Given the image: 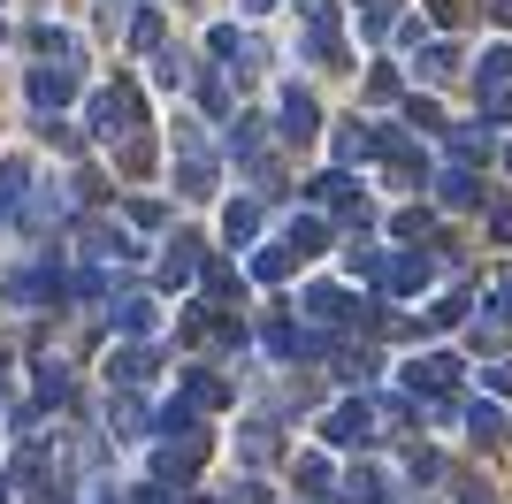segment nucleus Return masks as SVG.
I'll list each match as a JSON object with an SVG mask.
<instances>
[{
  "instance_id": "5",
  "label": "nucleus",
  "mask_w": 512,
  "mask_h": 504,
  "mask_svg": "<svg viewBox=\"0 0 512 504\" xmlns=\"http://www.w3.org/2000/svg\"><path fill=\"white\" fill-rule=\"evenodd\" d=\"M199 466H207V436H176V443H161V451H153V482L184 489Z\"/></svg>"
},
{
  "instance_id": "45",
  "label": "nucleus",
  "mask_w": 512,
  "mask_h": 504,
  "mask_svg": "<svg viewBox=\"0 0 512 504\" xmlns=\"http://www.w3.org/2000/svg\"><path fill=\"white\" fill-rule=\"evenodd\" d=\"M130 497H138V504H176V497H169V482H146V489H130Z\"/></svg>"
},
{
  "instance_id": "36",
  "label": "nucleus",
  "mask_w": 512,
  "mask_h": 504,
  "mask_svg": "<svg viewBox=\"0 0 512 504\" xmlns=\"http://www.w3.org/2000/svg\"><path fill=\"white\" fill-rule=\"evenodd\" d=\"M161 222H169L161 199H130V230H161Z\"/></svg>"
},
{
  "instance_id": "4",
  "label": "nucleus",
  "mask_w": 512,
  "mask_h": 504,
  "mask_svg": "<svg viewBox=\"0 0 512 504\" xmlns=\"http://www.w3.org/2000/svg\"><path fill=\"white\" fill-rule=\"evenodd\" d=\"M321 443H337V451H367V443H375V413H367L360 398L329 405V413H321Z\"/></svg>"
},
{
  "instance_id": "46",
  "label": "nucleus",
  "mask_w": 512,
  "mask_h": 504,
  "mask_svg": "<svg viewBox=\"0 0 512 504\" xmlns=\"http://www.w3.org/2000/svg\"><path fill=\"white\" fill-rule=\"evenodd\" d=\"M482 382H490V390H512V359H505V367H490Z\"/></svg>"
},
{
  "instance_id": "40",
  "label": "nucleus",
  "mask_w": 512,
  "mask_h": 504,
  "mask_svg": "<svg viewBox=\"0 0 512 504\" xmlns=\"http://www.w3.org/2000/svg\"><path fill=\"white\" fill-rule=\"evenodd\" d=\"M451 146H459V161H474V153H490V130L474 123V130H451Z\"/></svg>"
},
{
  "instance_id": "32",
  "label": "nucleus",
  "mask_w": 512,
  "mask_h": 504,
  "mask_svg": "<svg viewBox=\"0 0 512 504\" xmlns=\"http://www.w3.org/2000/svg\"><path fill=\"white\" fill-rule=\"evenodd\" d=\"M69 398V367L62 359H39V405H62Z\"/></svg>"
},
{
  "instance_id": "47",
  "label": "nucleus",
  "mask_w": 512,
  "mask_h": 504,
  "mask_svg": "<svg viewBox=\"0 0 512 504\" xmlns=\"http://www.w3.org/2000/svg\"><path fill=\"white\" fill-rule=\"evenodd\" d=\"M85 504H123V497H115L107 482H92V489H85Z\"/></svg>"
},
{
  "instance_id": "9",
  "label": "nucleus",
  "mask_w": 512,
  "mask_h": 504,
  "mask_svg": "<svg viewBox=\"0 0 512 504\" xmlns=\"http://www.w3.org/2000/svg\"><path fill=\"white\" fill-rule=\"evenodd\" d=\"M77 100V69H31V107H39V115H62V107Z\"/></svg>"
},
{
  "instance_id": "10",
  "label": "nucleus",
  "mask_w": 512,
  "mask_h": 504,
  "mask_svg": "<svg viewBox=\"0 0 512 504\" xmlns=\"http://www.w3.org/2000/svg\"><path fill=\"white\" fill-rule=\"evenodd\" d=\"M199 252H207L199 237H176V245L161 252V268H153V275H161V291H184V283H199V268H207Z\"/></svg>"
},
{
  "instance_id": "27",
  "label": "nucleus",
  "mask_w": 512,
  "mask_h": 504,
  "mask_svg": "<svg viewBox=\"0 0 512 504\" xmlns=\"http://www.w3.org/2000/svg\"><path fill=\"white\" fill-rule=\"evenodd\" d=\"M192 92H199L207 115H230V77H222V69H192Z\"/></svg>"
},
{
  "instance_id": "3",
  "label": "nucleus",
  "mask_w": 512,
  "mask_h": 504,
  "mask_svg": "<svg viewBox=\"0 0 512 504\" xmlns=\"http://www.w3.org/2000/svg\"><path fill=\"white\" fill-rule=\"evenodd\" d=\"M474 100H482L490 123H512V46L482 54V69H474Z\"/></svg>"
},
{
  "instance_id": "7",
  "label": "nucleus",
  "mask_w": 512,
  "mask_h": 504,
  "mask_svg": "<svg viewBox=\"0 0 512 504\" xmlns=\"http://www.w3.org/2000/svg\"><path fill=\"white\" fill-rule=\"evenodd\" d=\"M306 62H344V39H337V8L329 0H314L306 8V39H299Z\"/></svg>"
},
{
  "instance_id": "34",
  "label": "nucleus",
  "mask_w": 512,
  "mask_h": 504,
  "mask_svg": "<svg viewBox=\"0 0 512 504\" xmlns=\"http://www.w3.org/2000/svg\"><path fill=\"white\" fill-rule=\"evenodd\" d=\"M207 54H214V62H237V54H245V31H237V23H214V31H207Z\"/></svg>"
},
{
  "instance_id": "48",
  "label": "nucleus",
  "mask_w": 512,
  "mask_h": 504,
  "mask_svg": "<svg viewBox=\"0 0 512 504\" xmlns=\"http://www.w3.org/2000/svg\"><path fill=\"white\" fill-rule=\"evenodd\" d=\"M490 16H497V23H512V0H490Z\"/></svg>"
},
{
  "instance_id": "8",
  "label": "nucleus",
  "mask_w": 512,
  "mask_h": 504,
  "mask_svg": "<svg viewBox=\"0 0 512 504\" xmlns=\"http://www.w3.org/2000/svg\"><path fill=\"white\" fill-rule=\"evenodd\" d=\"M260 130H268V123H260V115H237V123L222 130V153H230V161L245 168V176H253V168L268 161V138H260Z\"/></svg>"
},
{
  "instance_id": "21",
  "label": "nucleus",
  "mask_w": 512,
  "mask_h": 504,
  "mask_svg": "<svg viewBox=\"0 0 512 504\" xmlns=\"http://www.w3.org/2000/svg\"><path fill=\"white\" fill-rule=\"evenodd\" d=\"M153 436H161V443H176V436H199V405H192V398L161 405V413H153Z\"/></svg>"
},
{
  "instance_id": "25",
  "label": "nucleus",
  "mask_w": 512,
  "mask_h": 504,
  "mask_svg": "<svg viewBox=\"0 0 512 504\" xmlns=\"http://www.w3.org/2000/svg\"><path fill=\"white\" fill-rule=\"evenodd\" d=\"M283 245L299 252V260H314V252L329 245V222H321V214H291V237H283Z\"/></svg>"
},
{
  "instance_id": "22",
  "label": "nucleus",
  "mask_w": 512,
  "mask_h": 504,
  "mask_svg": "<svg viewBox=\"0 0 512 504\" xmlns=\"http://www.w3.org/2000/svg\"><path fill=\"white\" fill-rule=\"evenodd\" d=\"M184 398H192L199 413H222V405H230V382L207 375V367H192V375H184Z\"/></svg>"
},
{
  "instance_id": "28",
  "label": "nucleus",
  "mask_w": 512,
  "mask_h": 504,
  "mask_svg": "<svg viewBox=\"0 0 512 504\" xmlns=\"http://www.w3.org/2000/svg\"><path fill=\"white\" fill-rule=\"evenodd\" d=\"M436 199H444V207H474V199H482V191H474V168H444V176H436Z\"/></svg>"
},
{
  "instance_id": "6",
  "label": "nucleus",
  "mask_w": 512,
  "mask_h": 504,
  "mask_svg": "<svg viewBox=\"0 0 512 504\" xmlns=\"http://www.w3.org/2000/svg\"><path fill=\"white\" fill-rule=\"evenodd\" d=\"M314 130H321V107H314V92H299V84H283V92H276V138L306 146Z\"/></svg>"
},
{
  "instance_id": "24",
  "label": "nucleus",
  "mask_w": 512,
  "mask_h": 504,
  "mask_svg": "<svg viewBox=\"0 0 512 504\" xmlns=\"http://www.w3.org/2000/svg\"><path fill=\"white\" fill-rule=\"evenodd\" d=\"M161 31H169V16H161L153 0H138V8H130V46H138V54H153V46H161Z\"/></svg>"
},
{
  "instance_id": "35",
  "label": "nucleus",
  "mask_w": 512,
  "mask_h": 504,
  "mask_svg": "<svg viewBox=\"0 0 512 504\" xmlns=\"http://www.w3.org/2000/svg\"><path fill=\"white\" fill-rule=\"evenodd\" d=\"M390 23H398V0H360V31L367 39H383Z\"/></svg>"
},
{
  "instance_id": "2",
  "label": "nucleus",
  "mask_w": 512,
  "mask_h": 504,
  "mask_svg": "<svg viewBox=\"0 0 512 504\" xmlns=\"http://www.w3.org/2000/svg\"><path fill=\"white\" fill-rule=\"evenodd\" d=\"M214 184H222V168H214V153H207V130L176 123V191H184V199H214Z\"/></svg>"
},
{
  "instance_id": "18",
  "label": "nucleus",
  "mask_w": 512,
  "mask_h": 504,
  "mask_svg": "<svg viewBox=\"0 0 512 504\" xmlns=\"http://www.w3.org/2000/svg\"><path fill=\"white\" fill-rule=\"evenodd\" d=\"M406 382H413V390H451V382H459V359L428 352V359H413V367H406Z\"/></svg>"
},
{
  "instance_id": "23",
  "label": "nucleus",
  "mask_w": 512,
  "mask_h": 504,
  "mask_svg": "<svg viewBox=\"0 0 512 504\" xmlns=\"http://www.w3.org/2000/svg\"><path fill=\"white\" fill-rule=\"evenodd\" d=\"M222 237H230V245H253L260 237V199H230V207H222Z\"/></svg>"
},
{
  "instance_id": "15",
  "label": "nucleus",
  "mask_w": 512,
  "mask_h": 504,
  "mask_svg": "<svg viewBox=\"0 0 512 504\" xmlns=\"http://www.w3.org/2000/svg\"><path fill=\"white\" fill-rule=\"evenodd\" d=\"M329 153H337V168H360V161H375V153H383V138H375V123H344Z\"/></svg>"
},
{
  "instance_id": "37",
  "label": "nucleus",
  "mask_w": 512,
  "mask_h": 504,
  "mask_svg": "<svg viewBox=\"0 0 512 504\" xmlns=\"http://www.w3.org/2000/svg\"><path fill=\"white\" fill-rule=\"evenodd\" d=\"M245 459H276V428H268V420L245 428Z\"/></svg>"
},
{
  "instance_id": "11",
  "label": "nucleus",
  "mask_w": 512,
  "mask_h": 504,
  "mask_svg": "<svg viewBox=\"0 0 512 504\" xmlns=\"http://www.w3.org/2000/svg\"><path fill=\"white\" fill-rule=\"evenodd\" d=\"M8 298H16V306H46V298H69V283H62V260L46 252V268L16 275V283H8Z\"/></svg>"
},
{
  "instance_id": "33",
  "label": "nucleus",
  "mask_w": 512,
  "mask_h": 504,
  "mask_svg": "<svg viewBox=\"0 0 512 504\" xmlns=\"http://www.w3.org/2000/svg\"><path fill=\"white\" fill-rule=\"evenodd\" d=\"M153 153H161V146H153L146 130H138V138H123V153H115V161H123V176H146V168H153Z\"/></svg>"
},
{
  "instance_id": "49",
  "label": "nucleus",
  "mask_w": 512,
  "mask_h": 504,
  "mask_svg": "<svg viewBox=\"0 0 512 504\" xmlns=\"http://www.w3.org/2000/svg\"><path fill=\"white\" fill-rule=\"evenodd\" d=\"M8 489H16V474H8V466H0V504H8Z\"/></svg>"
},
{
  "instance_id": "19",
  "label": "nucleus",
  "mask_w": 512,
  "mask_h": 504,
  "mask_svg": "<svg viewBox=\"0 0 512 504\" xmlns=\"http://www.w3.org/2000/svg\"><path fill=\"white\" fill-rule=\"evenodd\" d=\"M306 207H352V168H321L306 184Z\"/></svg>"
},
{
  "instance_id": "14",
  "label": "nucleus",
  "mask_w": 512,
  "mask_h": 504,
  "mask_svg": "<svg viewBox=\"0 0 512 504\" xmlns=\"http://www.w3.org/2000/svg\"><path fill=\"white\" fill-rule=\"evenodd\" d=\"M107 382H115V390H138V382H153V352H146V344L107 352Z\"/></svg>"
},
{
  "instance_id": "44",
  "label": "nucleus",
  "mask_w": 512,
  "mask_h": 504,
  "mask_svg": "<svg viewBox=\"0 0 512 504\" xmlns=\"http://www.w3.org/2000/svg\"><path fill=\"white\" fill-rule=\"evenodd\" d=\"M421 77H451V46H428V54H421Z\"/></svg>"
},
{
  "instance_id": "26",
  "label": "nucleus",
  "mask_w": 512,
  "mask_h": 504,
  "mask_svg": "<svg viewBox=\"0 0 512 504\" xmlns=\"http://www.w3.org/2000/svg\"><path fill=\"white\" fill-rule=\"evenodd\" d=\"M199 283H207V306H230V298H245V283H237L230 260H207V268H199Z\"/></svg>"
},
{
  "instance_id": "29",
  "label": "nucleus",
  "mask_w": 512,
  "mask_h": 504,
  "mask_svg": "<svg viewBox=\"0 0 512 504\" xmlns=\"http://www.w3.org/2000/svg\"><path fill=\"white\" fill-rule=\"evenodd\" d=\"M291 268H299V252H291V245H260L253 252V275H260V283H283Z\"/></svg>"
},
{
  "instance_id": "30",
  "label": "nucleus",
  "mask_w": 512,
  "mask_h": 504,
  "mask_svg": "<svg viewBox=\"0 0 512 504\" xmlns=\"http://www.w3.org/2000/svg\"><path fill=\"white\" fill-rule=\"evenodd\" d=\"M352 504H390V474H375V466H352Z\"/></svg>"
},
{
  "instance_id": "43",
  "label": "nucleus",
  "mask_w": 512,
  "mask_h": 504,
  "mask_svg": "<svg viewBox=\"0 0 512 504\" xmlns=\"http://www.w3.org/2000/svg\"><path fill=\"white\" fill-rule=\"evenodd\" d=\"M390 230H398V237H406V245H413V237H428V214H421V207H406V214H398V222H390Z\"/></svg>"
},
{
  "instance_id": "31",
  "label": "nucleus",
  "mask_w": 512,
  "mask_h": 504,
  "mask_svg": "<svg viewBox=\"0 0 512 504\" xmlns=\"http://www.w3.org/2000/svg\"><path fill=\"white\" fill-rule=\"evenodd\" d=\"M31 46H39V54H54V62H77V39H69L62 23H31Z\"/></svg>"
},
{
  "instance_id": "16",
  "label": "nucleus",
  "mask_w": 512,
  "mask_h": 504,
  "mask_svg": "<svg viewBox=\"0 0 512 504\" xmlns=\"http://www.w3.org/2000/svg\"><path fill=\"white\" fill-rule=\"evenodd\" d=\"M115 329H123L130 344H146V336L161 329V306H153V298H115Z\"/></svg>"
},
{
  "instance_id": "12",
  "label": "nucleus",
  "mask_w": 512,
  "mask_h": 504,
  "mask_svg": "<svg viewBox=\"0 0 512 504\" xmlns=\"http://www.w3.org/2000/svg\"><path fill=\"white\" fill-rule=\"evenodd\" d=\"M85 260L130 268V260H138V245H130V230H115V222H85Z\"/></svg>"
},
{
  "instance_id": "1",
  "label": "nucleus",
  "mask_w": 512,
  "mask_h": 504,
  "mask_svg": "<svg viewBox=\"0 0 512 504\" xmlns=\"http://www.w3.org/2000/svg\"><path fill=\"white\" fill-rule=\"evenodd\" d=\"M85 130H92V138H107V146L138 138V130H146V100H138V84H130V77L100 84V92L85 100Z\"/></svg>"
},
{
  "instance_id": "41",
  "label": "nucleus",
  "mask_w": 512,
  "mask_h": 504,
  "mask_svg": "<svg viewBox=\"0 0 512 504\" xmlns=\"http://www.w3.org/2000/svg\"><path fill=\"white\" fill-rule=\"evenodd\" d=\"M184 77H192V69H184V54H161V62H153V84H169V92H176Z\"/></svg>"
},
{
  "instance_id": "39",
  "label": "nucleus",
  "mask_w": 512,
  "mask_h": 504,
  "mask_svg": "<svg viewBox=\"0 0 512 504\" xmlns=\"http://www.w3.org/2000/svg\"><path fill=\"white\" fill-rule=\"evenodd\" d=\"M299 489H329V459H321V451L299 459Z\"/></svg>"
},
{
  "instance_id": "42",
  "label": "nucleus",
  "mask_w": 512,
  "mask_h": 504,
  "mask_svg": "<svg viewBox=\"0 0 512 504\" xmlns=\"http://www.w3.org/2000/svg\"><path fill=\"white\" fill-rule=\"evenodd\" d=\"M406 115H413V130H444V115H436V100H421V92H413V100H406Z\"/></svg>"
},
{
  "instance_id": "13",
  "label": "nucleus",
  "mask_w": 512,
  "mask_h": 504,
  "mask_svg": "<svg viewBox=\"0 0 512 504\" xmlns=\"http://www.w3.org/2000/svg\"><path fill=\"white\" fill-rule=\"evenodd\" d=\"M23 199H31V161H23V153H8V161H0V222H16Z\"/></svg>"
},
{
  "instance_id": "50",
  "label": "nucleus",
  "mask_w": 512,
  "mask_h": 504,
  "mask_svg": "<svg viewBox=\"0 0 512 504\" xmlns=\"http://www.w3.org/2000/svg\"><path fill=\"white\" fill-rule=\"evenodd\" d=\"M0 405H8V382H0Z\"/></svg>"
},
{
  "instance_id": "17",
  "label": "nucleus",
  "mask_w": 512,
  "mask_h": 504,
  "mask_svg": "<svg viewBox=\"0 0 512 504\" xmlns=\"http://www.w3.org/2000/svg\"><path fill=\"white\" fill-rule=\"evenodd\" d=\"M383 291H398V298L428 291V260H421V252H390V268H383Z\"/></svg>"
},
{
  "instance_id": "51",
  "label": "nucleus",
  "mask_w": 512,
  "mask_h": 504,
  "mask_svg": "<svg viewBox=\"0 0 512 504\" xmlns=\"http://www.w3.org/2000/svg\"><path fill=\"white\" fill-rule=\"evenodd\" d=\"M192 504H214V497H192Z\"/></svg>"
},
{
  "instance_id": "20",
  "label": "nucleus",
  "mask_w": 512,
  "mask_h": 504,
  "mask_svg": "<svg viewBox=\"0 0 512 504\" xmlns=\"http://www.w3.org/2000/svg\"><path fill=\"white\" fill-rule=\"evenodd\" d=\"M107 428H115V436H138V428H153V413L138 405V390H115V398H107Z\"/></svg>"
},
{
  "instance_id": "38",
  "label": "nucleus",
  "mask_w": 512,
  "mask_h": 504,
  "mask_svg": "<svg viewBox=\"0 0 512 504\" xmlns=\"http://www.w3.org/2000/svg\"><path fill=\"white\" fill-rule=\"evenodd\" d=\"M467 428H474V443L505 436V420H497V405H474V413H467Z\"/></svg>"
},
{
  "instance_id": "52",
  "label": "nucleus",
  "mask_w": 512,
  "mask_h": 504,
  "mask_svg": "<svg viewBox=\"0 0 512 504\" xmlns=\"http://www.w3.org/2000/svg\"><path fill=\"white\" fill-rule=\"evenodd\" d=\"M0 39H8V23H0Z\"/></svg>"
}]
</instances>
